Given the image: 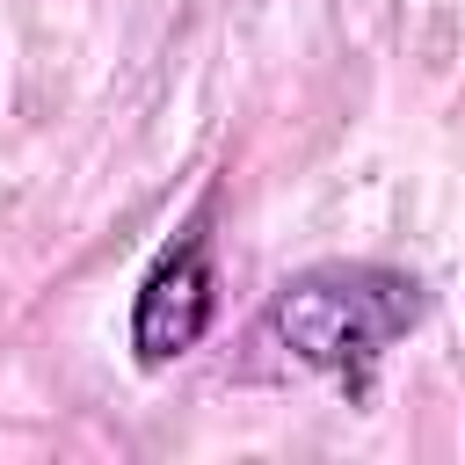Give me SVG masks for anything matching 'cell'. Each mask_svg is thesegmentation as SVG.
<instances>
[{
  "mask_svg": "<svg viewBox=\"0 0 465 465\" xmlns=\"http://www.w3.org/2000/svg\"><path fill=\"white\" fill-rule=\"evenodd\" d=\"M414 320H421V283L371 262L305 269L269 298V334L283 341V356L327 378H363Z\"/></svg>",
  "mask_w": 465,
  "mask_h": 465,
  "instance_id": "6da1fadb",
  "label": "cell"
},
{
  "mask_svg": "<svg viewBox=\"0 0 465 465\" xmlns=\"http://www.w3.org/2000/svg\"><path fill=\"white\" fill-rule=\"evenodd\" d=\"M211 312H218V276H211V232H203V218H196V225L145 269V283H138V312H131V349H138V363H174V356H189V349L203 341Z\"/></svg>",
  "mask_w": 465,
  "mask_h": 465,
  "instance_id": "7a4b0ae2",
  "label": "cell"
}]
</instances>
